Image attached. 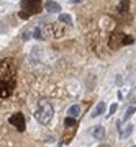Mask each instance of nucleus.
I'll return each instance as SVG.
<instances>
[{
    "label": "nucleus",
    "mask_w": 136,
    "mask_h": 147,
    "mask_svg": "<svg viewBox=\"0 0 136 147\" xmlns=\"http://www.w3.org/2000/svg\"><path fill=\"white\" fill-rule=\"evenodd\" d=\"M52 116H54V108H52V105L46 100H41L39 103H38L36 111H35L36 121L41 123V124H48V123L52 119Z\"/></svg>",
    "instance_id": "f257e3e1"
},
{
    "label": "nucleus",
    "mask_w": 136,
    "mask_h": 147,
    "mask_svg": "<svg viewBox=\"0 0 136 147\" xmlns=\"http://www.w3.org/2000/svg\"><path fill=\"white\" fill-rule=\"evenodd\" d=\"M21 8H23V11H20L18 16L23 18V20H28L31 15L39 13V10H41V0H23Z\"/></svg>",
    "instance_id": "f03ea898"
},
{
    "label": "nucleus",
    "mask_w": 136,
    "mask_h": 147,
    "mask_svg": "<svg viewBox=\"0 0 136 147\" xmlns=\"http://www.w3.org/2000/svg\"><path fill=\"white\" fill-rule=\"evenodd\" d=\"M12 77L13 75H3L0 77V98H7L10 96L13 92V84H12Z\"/></svg>",
    "instance_id": "7ed1b4c3"
},
{
    "label": "nucleus",
    "mask_w": 136,
    "mask_h": 147,
    "mask_svg": "<svg viewBox=\"0 0 136 147\" xmlns=\"http://www.w3.org/2000/svg\"><path fill=\"white\" fill-rule=\"evenodd\" d=\"M8 123H10L13 127H16V131L23 132L26 127V121H25V116L21 115V113H15V115H12L8 118Z\"/></svg>",
    "instance_id": "20e7f679"
},
{
    "label": "nucleus",
    "mask_w": 136,
    "mask_h": 147,
    "mask_svg": "<svg viewBox=\"0 0 136 147\" xmlns=\"http://www.w3.org/2000/svg\"><path fill=\"white\" fill-rule=\"evenodd\" d=\"M44 8L49 13H59L61 11V5H59L58 2H54V0H48L46 3H44Z\"/></svg>",
    "instance_id": "39448f33"
},
{
    "label": "nucleus",
    "mask_w": 136,
    "mask_h": 147,
    "mask_svg": "<svg viewBox=\"0 0 136 147\" xmlns=\"http://www.w3.org/2000/svg\"><path fill=\"white\" fill-rule=\"evenodd\" d=\"M105 108H107L105 101H99V105L95 106L94 111L90 113V118H99L100 115H103V113H105Z\"/></svg>",
    "instance_id": "423d86ee"
},
{
    "label": "nucleus",
    "mask_w": 136,
    "mask_h": 147,
    "mask_svg": "<svg viewBox=\"0 0 136 147\" xmlns=\"http://www.w3.org/2000/svg\"><path fill=\"white\" fill-rule=\"evenodd\" d=\"M118 131H120V137H121V139H126V137L133 132V124H125L123 127L118 124Z\"/></svg>",
    "instance_id": "0eeeda50"
},
{
    "label": "nucleus",
    "mask_w": 136,
    "mask_h": 147,
    "mask_svg": "<svg viewBox=\"0 0 136 147\" xmlns=\"http://www.w3.org/2000/svg\"><path fill=\"white\" fill-rule=\"evenodd\" d=\"M92 136H94L95 139H102V137L105 136V127L103 126H95L94 129H92Z\"/></svg>",
    "instance_id": "6e6552de"
},
{
    "label": "nucleus",
    "mask_w": 136,
    "mask_h": 147,
    "mask_svg": "<svg viewBox=\"0 0 136 147\" xmlns=\"http://www.w3.org/2000/svg\"><path fill=\"white\" fill-rule=\"evenodd\" d=\"M79 115H80V106H79V105H72L67 110V116H72V118H75V119H77Z\"/></svg>",
    "instance_id": "1a4fd4ad"
},
{
    "label": "nucleus",
    "mask_w": 136,
    "mask_h": 147,
    "mask_svg": "<svg viewBox=\"0 0 136 147\" xmlns=\"http://www.w3.org/2000/svg\"><path fill=\"white\" fill-rule=\"evenodd\" d=\"M59 23H63V25H72V16L67 15V13H61L59 15Z\"/></svg>",
    "instance_id": "9d476101"
},
{
    "label": "nucleus",
    "mask_w": 136,
    "mask_h": 147,
    "mask_svg": "<svg viewBox=\"0 0 136 147\" xmlns=\"http://www.w3.org/2000/svg\"><path fill=\"white\" fill-rule=\"evenodd\" d=\"M33 38H36V39H43V30L39 26H36L35 30H33Z\"/></svg>",
    "instance_id": "9b49d317"
},
{
    "label": "nucleus",
    "mask_w": 136,
    "mask_h": 147,
    "mask_svg": "<svg viewBox=\"0 0 136 147\" xmlns=\"http://www.w3.org/2000/svg\"><path fill=\"white\" fill-rule=\"evenodd\" d=\"M64 124H66V126H74V124H75V118H72V116H67V118L64 119Z\"/></svg>",
    "instance_id": "f8f14e48"
},
{
    "label": "nucleus",
    "mask_w": 136,
    "mask_h": 147,
    "mask_svg": "<svg viewBox=\"0 0 136 147\" xmlns=\"http://www.w3.org/2000/svg\"><path fill=\"white\" fill-rule=\"evenodd\" d=\"M135 111H136V108H135V106H130V108L126 110V113H125V121L128 119L130 116H133V113H135Z\"/></svg>",
    "instance_id": "ddd939ff"
},
{
    "label": "nucleus",
    "mask_w": 136,
    "mask_h": 147,
    "mask_svg": "<svg viewBox=\"0 0 136 147\" xmlns=\"http://www.w3.org/2000/svg\"><path fill=\"white\" fill-rule=\"evenodd\" d=\"M128 100H130L131 103H136V87L131 90V93H130V96H128Z\"/></svg>",
    "instance_id": "4468645a"
},
{
    "label": "nucleus",
    "mask_w": 136,
    "mask_h": 147,
    "mask_svg": "<svg viewBox=\"0 0 136 147\" xmlns=\"http://www.w3.org/2000/svg\"><path fill=\"white\" fill-rule=\"evenodd\" d=\"M128 5H130V3H128L126 0H123V2L120 3V11H121V13H125V11L128 10Z\"/></svg>",
    "instance_id": "2eb2a0df"
},
{
    "label": "nucleus",
    "mask_w": 136,
    "mask_h": 147,
    "mask_svg": "<svg viewBox=\"0 0 136 147\" xmlns=\"http://www.w3.org/2000/svg\"><path fill=\"white\" fill-rule=\"evenodd\" d=\"M116 108H118V105H116V103H113V105L110 106V111H108V115H107V116H112L116 111Z\"/></svg>",
    "instance_id": "dca6fc26"
}]
</instances>
